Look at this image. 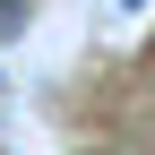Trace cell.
<instances>
[{
  "mask_svg": "<svg viewBox=\"0 0 155 155\" xmlns=\"http://www.w3.org/2000/svg\"><path fill=\"white\" fill-rule=\"evenodd\" d=\"M17 26H26V0H0V43H9Z\"/></svg>",
  "mask_w": 155,
  "mask_h": 155,
  "instance_id": "1",
  "label": "cell"
}]
</instances>
